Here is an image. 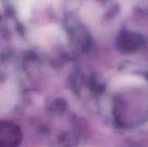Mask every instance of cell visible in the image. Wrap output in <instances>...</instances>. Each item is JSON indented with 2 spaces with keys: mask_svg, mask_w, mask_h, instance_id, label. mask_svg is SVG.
Wrapping results in <instances>:
<instances>
[{
  "mask_svg": "<svg viewBox=\"0 0 148 147\" xmlns=\"http://www.w3.org/2000/svg\"><path fill=\"white\" fill-rule=\"evenodd\" d=\"M121 6L123 8V10H128L129 9H131L132 7V3H133V0H117Z\"/></svg>",
  "mask_w": 148,
  "mask_h": 147,
  "instance_id": "obj_3",
  "label": "cell"
},
{
  "mask_svg": "<svg viewBox=\"0 0 148 147\" xmlns=\"http://www.w3.org/2000/svg\"><path fill=\"white\" fill-rule=\"evenodd\" d=\"M146 83V80L138 75H121L114 80L113 86L114 88H121L125 86H134V85H143Z\"/></svg>",
  "mask_w": 148,
  "mask_h": 147,
  "instance_id": "obj_1",
  "label": "cell"
},
{
  "mask_svg": "<svg viewBox=\"0 0 148 147\" xmlns=\"http://www.w3.org/2000/svg\"><path fill=\"white\" fill-rule=\"evenodd\" d=\"M100 7L95 3L89 2L83 7V16L88 22H96L101 16Z\"/></svg>",
  "mask_w": 148,
  "mask_h": 147,
  "instance_id": "obj_2",
  "label": "cell"
}]
</instances>
